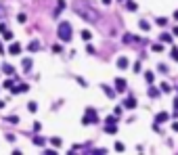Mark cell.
<instances>
[{
    "instance_id": "22",
    "label": "cell",
    "mask_w": 178,
    "mask_h": 155,
    "mask_svg": "<svg viewBox=\"0 0 178 155\" xmlns=\"http://www.w3.org/2000/svg\"><path fill=\"white\" fill-rule=\"evenodd\" d=\"M159 38H161V42H168V44H170V42H172V36H170V34H168V32H164V34H161V36H159Z\"/></svg>"
},
{
    "instance_id": "28",
    "label": "cell",
    "mask_w": 178,
    "mask_h": 155,
    "mask_svg": "<svg viewBox=\"0 0 178 155\" xmlns=\"http://www.w3.org/2000/svg\"><path fill=\"white\" fill-rule=\"evenodd\" d=\"M157 25L166 27V25H168V19H166V17H159V19H157Z\"/></svg>"
},
{
    "instance_id": "37",
    "label": "cell",
    "mask_w": 178,
    "mask_h": 155,
    "mask_svg": "<svg viewBox=\"0 0 178 155\" xmlns=\"http://www.w3.org/2000/svg\"><path fill=\"white\" fill-rule=\"evenodd\" d=\"M172 57H174V59L178 61V48H172Z\"/></svg>"
},
{
    "instance_id": "34",
    "label": "cell",
    "mask_w": 178,
    "mask_h": 155,
    "mask_svg": "<svg viewBox=\"0 0 178 155\" xmlns=\"http://www.w3.org/2000/svg\"><path fill=\"white\" fill-rule=\"evenodd\" d=\"M25 19H27L25 15H19V17H17V21H19V23H25Z\"/></svg>"
},
{
    "instance_id": "32",
    "label": "cell",
    "mask_w": 178,
    "mask_h": 155,
    "mask_svg": "<svg viewBox=\"0 0 178 155\" xmlns=\"http://www.w3.org/2000/svg\"><path fill=\"white\" fill-rule=\"evenodd\" d=\"M153 50H155V53H161V50H164V46H161V44H155Z\"/></svg>"
},
{
    "instance_id": "24",
    "label": "cell",
    "mask_w": 178,
    "mask_h": 155,
    "mask_svg": "<svg viewBox=\"0 0 178 155\" xmlns=\"http://www.w3.org/2000/svg\"><path fill=\"white\" fill-rule=\"evenodd\" d=\"M90 38H92V34H90V32H88V30H82V40H86V42H88Z\"/></svg>"
},
{
    "instance_id": "5",
    "label": "cell",
    "mask_w": 178,
    "mask_h": 155,
    "mask_svg": "<svg viewBox=\"0 0 178 155\" xmlns=\"http://www.w3.org/2000/svg\"><path fill=\"white\" fill-rule=\"evenodd\" d=\"M136 105H138V103H136V99H134V97H128V99L124 101V107H126V109H134Z\"/></svg>"
},
{
    "instance_id": "30",
    "label": "cell",
    "mask_w": 178,
    "mask_h": 155,
    "mask_svg": "<svg viewBox=\"0 0 178 155\" xmlns=\"http://www.w3.org/2000/svg\"><path fill=\"white\" fill-rule=\"evenodd\" d=\"M132 69H134V74H141L143 71V65L141 63H134V67H132Z\"/></svg>"
},
{
    "instance_id": "27",
    "label": "cell",
    "mask_w": 178,
    "mask_h": 155,
    "mask_svg": "<svg viewBox=\"0 0 178 155\" xmlns=\"http://www.w3.org/2000/svg\"><path fill=\"white\" fill-rule=\"evenodd\" d=\"M113 149H115L117 153H122V151H124L126 147H124V143H115V145H113Z\"/></svg>"
},
{
    "instance_id": "36",
    "label": "cell",
    "mask_w": 178,
    "mask_h": 155,
    "mask_svg": "<svg viewBox=\"0 0 178 155\" xmlns=\"http://www.w3.org/2000/svg\"><path fill=\"white\" fill-rule=\"evenodd\" d=\"M4 88H13V80H6L4 82Z\"/></svg>"
},
{
    "instance_id": "11",
    "label": "cell",
    "mask_w": 178,
    "mask_h": 155,
    "mask_svg": "<svg viewBox=\"0 0 178 155\" xmlns=\"http://www.w3.org/2000/svg\"><path fill=\"white\" fill-rule=\"evenodd\" d=\"M9 53H11V55H19V53H21V46L15 42V44H11V46H9Z\"/></svg>"
},
{
    "instance_id": "23",
    "label": "cell",
    "mask_w": 178,
    "mask_h": 155,
    "mask_svg": "<svg viewBox=\"0 0 178 155\" xmlns=\"http://www.w3.org/2000/svg\"><path fill=\"white\" fill-rule=\"evenodd\" d=\"M159 90H161V92H170V90H172V86H170L168 82H164V84L159 86Z\"/></svg>"
},
{
    "instance_id": "15",
    "label": "cell",
    "mask_w": 178,
    "mask_h": 155,
    "mask_svg": "<svg viewBox=\"0 0 178 155\" xmlns=\"http://www.w3.org/2000/svg\"><path fill=\"white\" fill-rule=\"evenodd\" d=\"M126 9H128V11H136V9H138V4L134 2V0H128V2H126Z\"/></svg>"
},
{
    "instance_id": "21",
    "label": "cell",
    "mask_w": 178,
    "mask_h": 155,
    "mask_svg": "<svg viewBox=\"0 0 178 155\" xmlns=\"http://www.w3.org/2000/svg\"><path fill=\"white\" fill-rule=\"evenodd\" d=\"M124 42H138V38L132 36V34H126V36H124Z\"/></svg>"
},
{
    "instance_id": "12",
    "label": "cell",
    "mask_w": 178,
    "mask_h": 155,
    "mask_svg": "<svg viewBox=\"0 0 178 155\" xmlns=\"http://www.w3.org/2000/svg\"><path fill=\"white\" fill-rule=\"evenodd\" d=\"M105 132H107V134H115V132H117V126H115V124H107V126H105Z\"/></svg>"
},
{
    "instance_id": "40",
    "label": "cell",
    "mask_w": 178,
    "mask_h": 155,
    "mask_svg": "<svg viewBox=\"0 0 178 155\" xmlns=\"http://www.w3.org/2000/svg\"><path fill=\"white\" fill-rule=\"evenodd\" d=\"M2 107H4V101H0V109H2Z\"/></svg>"
},
{
    "instance_id": "8",
    "label": "cell",
    "mask_w": 178,
    "mask_h": 155,
    "mask_svg": "<svg viewBox=\"0 0 178 155\" xmlns=\"http://www.w3.org/2000/svg\"><path fill=\"white\" fill-rule=\"evenodd\" d=\"M159 92H161L159 88H155L153 84H149V97H151V99H157V97H159Z\"/></svg>"
},
{
    "instance_id": "4",
    "label": "cell",
    "mask_w": 178,
    "mask_h": 155,
    "mask_svg": "<svg viewBox=\"0 0 178 155\" xmlns=\"http://www.w3.org/2000/svg\"><path fill=\"white\" fill-rule=\"evenodd\" d=\"M126 90V80L124 78H117L115 80V92H124Z\"/></svg>"
},
{
    "instance_id": "1",
    "label": "cell",
    "mask_w": 178,
    "mask_h": 155,
    "mask_svg": "<svg viewBox=\"0 0 178 155\" xmlns=\"http://www.w3.org/2000/svg\"><path fill=\"white\" fill-rule=\"evenodd\" d=\"M74 11L84 21H90V23H97V21H99V13L88 4V2H84V0H76V2H74Z\"/></svg>"
},
{
    "instance_id": "7",
    "label": "cell",
    "mask_w": 178,
    "mask_h": 155,
    "mask_svg": "<svg viewBox=\"0 0 178 155\" xmlns=\"http://www.w3.org/2000/svg\"><path fill=\"white\" fill-rule=\"evenodd\" d=\"M168 120H170V113H166V111H159L157 118H155V122H157V124H164V122H168Z\"/></svg>"
},
{
    "instance_id": "42",
    "label": "cell",
    "mask_w": 178,
    "mask_h": 155,
    "mask_svg": "<svg viewBox=\"0 0 178 155\" xmlns=\"http://www.w3.org/2000/svg\"><path fill=\"white\" fill-rule=\"evenodd\" d=\"M0 53H4V48H2V44H0Z\"/></svg>"
},
{
    "instance_id": "19",
    "label": "cell",
    "mask_w": 178,
    "mask_h": 155,
    "mask_svg": "<svg viewBox=\"0 0 178 155\" xmlns=\"http://www.w3.org/2000/svg\"><path fill=\"white\" fill-rule=\"evenodd\" d=\"M27 109H30L32 113H36V111H38V103H34V101H30V103H27Z\"/></svg>"
},
{
    "instance_id": "39",
    "label": "cell",
    "mask_w": 178,
    "mask_h": 155,
    "mask_svg": "<svg viewBox=\"0 0 178 155\" xmlns=\"http://www.w3.org/2000/svg\"><path fill=\"white\" fill-rule=\"evenodd\" d=\"M111 2H113V0H103V4H111Z\"/></svg>"
},
{
    "instance_id": "3",
    "label": "cell",
    "mask_w": 178,
    "mask_h": 155,
    "mask_svg": "<svg viewBox=\"0 0 178 155\" xmlns=\"http://www.w3.org/2000/svg\"><path fill=\"white\" fill-rule=\"evenodd\" d=\"M94 122H99L97 111H94V109H86V115L82 118V124H94Z\"/></svg>"
},
{
    "instance_id": "35",
    "label": "cell",
    "mask_w": 178,
    "mask_h": 155,
    "mask_svg": "<svg viewBox=\"0 0 178 155\" xmlns=\"http://www.w3.org/2000/svg\"><path fill=\"white\" fill-rule=\"evenodd\" d=\"M78 84H80V86H84V88L88 86V82H86V80H82V78H78Z\"/></svg>"
},
{
    "instance_id": "31",
    "label": "cell",
    "mask_w": 178,
    "mask_h": 155,
    "mask_svg": "<svg viewBox=\"0 0 178 155\" xmlns=\"http://www.w3.org/2000/svg\"><path fill=\"white\" fill-rule=\"evenodd\" d=\"M50 143H53L55 147H61V138H57V136H55V138H50Z\"/></svg>"
},
{
    "instance_id": "9",
    "label": "cell",
    "mask_w": 178,
    "mask_h": 155,
    "mask_svg": "<svg viewBox=\"0 0 178 155\" xmlns=\"http://www.w3.org/2000/svg\"><path fill=\"white\" fill-rule=\"evenodd\" d=\"M101 88H103V90H105V94H107L109 99H113V97H115V90H111V88H109L107 84H101Z\"/></svg>"
},
{
    "instance_id": "14",
    "label": "cell",
    "mask_w": 178,
    "mask_h": 155,
    "mask_svg": "<svg viewBox=\"0 0 178 155\" xmlns=\"http://www.w3.org/2000/svg\"><path fill=\"white\" fill-rule=\"evenodd\" d=\"M23 71H32V59H23Z\"/></svg>"
},
{
    "instance_id": "18",
    "label": "cell",
    "mask_w": 178,
    "mask_h": 155,
    "mask_svg": "<svg viewBox=\"0 0 178 155\" xmlns=\"http://www.w3.org/2000/svg\"><path fill=\"white\" fill-rule=\"evenodd\" d=\"M2 71H4V74H13L15 67H13V65H9V63H4V65H2Z\"/></svg>"
},
{
    "instance_id": "6",
    "label": "cell",
    "mask_w": 178,
    "mask_h": 155,
    "mask_svg": "<svg viewBox=\"0 0 178 155\" xmlns=\"http://www.w3.org/2000/svg\"><path fill=\"white\" fill-rule=\"evenodd\" d=\"M30 86L27 84H19V86H13V94H19V92H27Z\"/></svg>"
},
{
    "instance_id": "10",
    "label": "cell",
    "mask_w": 178,
    "mask_h": 155,
    "mask_svg": "<svg viewBox=\"0 0 178 155\" xmlns=\"http://www.w3.org/2000/svg\"><path fill=\"white\" fill-rule=\"evenodd\" d=\"M27 50H30V53H36V50H40V44H38L36 40H32V42L27 44Z\"/></svg>"
},
{
    "instance_id": "26",
    "label": "cell",
    "mask_w": 178,
    "mask_h": 155,
    "mask_svg": "<svg viewBox=\"0 0 178 155\" xmlns=\"http://www.w3.org/2000/svg\"><path fill=\"white\" fill-rule=\"evenodd\" d=\"M34 145L42 147V145H44V138H42V136H34Z\"/></svg>"
},
{
    "instance_id": "41",
    "label": "cell",
    "mask_w": 178,
    "mask_h": 155,
    "mask_svg": "<svg viewBox=\"0 0 178 155\" xmlns=\"http://www.w3.org/2000/svg\"><path fill=\"white\" fill-rule=\"evenodd\" d=\"M174 19H178V11H176V13H174Z\"/></svg>"
},
{
    "instance_id": "16",
    "label": "cell",
    "mask_w": 178,
    "mask_h": 155,
    "mask_svg": "<svg viewBox=\"0 0 178 155\" xmlns=\"http://www.w3.org/2000/svg\"><path fill=\"white\" fill-rule=\"evenodd\" d=\"M145 80H147L149 84H153V82H155V74H153V71H145Z\"/></svg>"
},
{
    "instance_id": "29",
    "label": "cell",
    "mask_w": 178,
    "mask_h": 155,
    "mask_svg": "<svg viewBox=\"0 0 178 155\" xmlns=\"http://www.w3.org/2000/svg\"><path fill=\"white\" fill-rule=\"evenodd\" d=\"M6 122H11V124H19V118H17V115H9Z\"/></svg>"
},
{
    "instance_id": "20",
    "label": "cell",
    "mask_w": 178,
    "mask_h": 155,
    "mask_svg": "<svg viewBox=\"0 0 178 155\" xmlns=\"http://www.w3.org/2000/svg\"><path fill=\"white\" fill-rule=\"evenodd\" d=\"M117 120H120V115H115V113H113V115H109V118L105 120V124H115Z\"/></svg>"
},
{
    "instance_id": "13",
    "label": "cell",
    "mask_w": 178,
    "mask_h": 155,
    "mask_svg": "<svg viewBox=\"0 0 178 155\" xmlns=\"http://www.w3.org/2000/svg\"><path fill=\"white\" fill-rule=\"evenodd\" d=\"M117 67H120V69H126V67H128V59H126V57H120V59H117Z\"/></svg>"
},
{
    "instance_id": "33",
    "label": "cell",
    "mask_w": 178,
    "mask_h": 155,
    "mask_svg": "<svg viewBox=\"0 0 178 155\" xmlns=\"http://www.w3.org/2000/svg\"><path fill=\"white\" fill-rule=\"evenodd\" d=\"M53 50H55V53H61V50H63V46H61V44H55Z\"/></svg>"
},
{
    "instance_id": "43",
    "label": "cell",
    "mask_w": 178,
    "mask_h": 155,
    "mask_svg": "<svg viewBox=\"0 0 178 155\" xmlns=\"http://www.w3.org/2000/svg\"><path fill=\"white\" fill-rule=\"evenodd\" d=\"M2 15H4V13H2V6H0V17H2Z\"/></svg>"
},
{
    "instance_id": "17",
    "label": "cell",
    "mask_w": 178,
    "mask_h": 155,
    "mask_svg": "<svg viewBox=\"0 0 178 155\" xmlns=\"http://www.w3.org/2000/svg\"><path fill=\"white\" fill-rule=\"evenodd\" d=\"M138 27H141L143 32H149V30H151V25H149V21H145V19H143L141 23H138Z\"/></svg>"
},
{
    "instance_id": "25",
    "label": "cell",
    "mask_w": 178,
    "mask_h": 155,
    "mask_svg": "<svg viewBox=\"0 0 178 155\" xmlns=\"http://www.w3.org/2000/svg\"><path fill=\"white\" fill-rule=\"evenodd\" d=\"M2 36H4V40H11L13 38V32L11 30H2Z\"/></svg>"
},
{
    "instance_id": "38",
    "label": "cell",
    "mask_w": 178,
    "mask_h": 155,
    "mask_svg": "<svg viewBox=\"0 0 178 155\" xmlns=\"http://www.w3.org/2000/svg\"><path fill=\"white\" fill-rule=\"evenodd\" d=\"M172 34H174V36H178V25H176V27L172 30Z\"/></svg>"
},
{
    "instance_id": "2",
    "label": "cell",
    "mask_w": 178,
    "mask_h": 155,
    "mask_svg": "<svg viewBox=\"0 0 178 155\" xmlns=\"http://www.w3.org/2000/svg\"><path fill=\"white\" fill-rule=\"evenodd\" d=\"M57 36L63 40V42H69L74 32H71V25L67 23V21H63V23H59V30H57Z\"/></svg>"
}]
</instances>
